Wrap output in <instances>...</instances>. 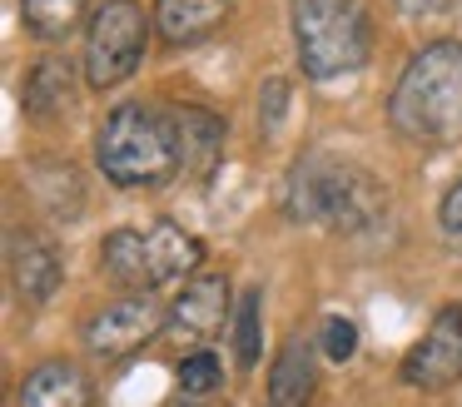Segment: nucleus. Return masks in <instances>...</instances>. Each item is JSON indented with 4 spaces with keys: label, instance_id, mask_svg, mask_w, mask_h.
I'll list each match as a JSON object with an SVG mask.
<instances>
[{
    "label": "nucleus",
    "instance_id": "nucleus-1",
    "mask_svg": "<svg viewBox=\"0 0 462 407\" xmlns=\"http://www.w3.org/2000/svg\"><path fill=\"white\" fill-rule=\"evenodd\" d=\"M388 115L422 144H448L462 134V40H432L402 65Z\"/></svg>",
    "mask_w": 462,
    "mask_h": 407
},
{
    "label": "nucleus",
    "instance_id": "nucleus-2",
    "mask_svg": "<svg viewBox=\"0 0 462 407\" xmlns=\"http://www.w3.org/2000/svg\"><path fill=\"white\" fill-rule=\"evenodd\" d=\"M289 214L309 224H328L338 234L373 228L388 214V189L358 164H343L328 154H303L289 174Z\"/></svg>",
    "mask_w": 462,
    "mask_h": 407
},
{
    "label": "nucleus",
    "instance_id": "nucleus-3",
    "mask_svg": "<svg viewBox=\"0 0 462 407\" xmlns=\"http://www.w3.org/2000/svg\"><path fill=\"white\" fill-rule=\"evenodd\" d=\"M95 159H100L110 184L154 189L164 179H174V169H180L174 125L150 105H120L105 115L100 139H95Z\"/></svg>",
    "mask_w": 462,
    "mask_h": 407
},
{
    "label": "nucleus",
    "instance_id": "nucleus-4",
    "mask_svg": "<svg viewBox=\"0 0 462 407\" xmlns=\"http://www.w3.org/2000/svg\"><path fill=\"white\" fill-rule=\"evenodd\" d=\"M293 45L309 79H338L363 69L373 25L358 0H293Z\"/></svg>",
    "mask_w": 462,
    "mask_h": 407
},
{
    "label": "nucleus",
    "instance_id": "nucleus-5",
    "mask_svg": "<svg viewBox=\"0 0 462 407\" xmlns=\"http://www.w3.org/2000/svg\"><path fill=\"white\" fill-rule=\"evenodd\" d=\"M144 45H150V20L140 0H105L85 35V79L95 89H115L140 69Z\"/></svg>",
    "mask_w": 462,
    "mask_h": 407
},
{
    "label": "nucleus",
    "instance_id": "nucleus-6",
    "mask_svg": "<svg viewBox=\"0 0 462 407\" xmlns=\"http://www.w3.org/2000/svg\"><path fill=\"white\" fill-rule=\"evenodd\" d=\"M462 377V303L438 308L432 328L402 357V383L418 393H448Z\"/></svg>",
    "mask_w": 462,
    "mask_h": 407
},
{
    "label": "nucleus",
    "instance_id": "nucleus-7",
    "mask_svg": "<svg viewBox=\"0 0 462 407\" xmlns=\"http://www.w3.org/2000/svg\"><path fill=\"white\" fill-rule=\"evenodd\" d=\"M164 328V308L154 298L134 293V298H120V303L100 308V313L85 323V347L95 357H130L150 343L154 333Z\"/></svg>",
    "mask_w": 462,
    "mask_h": 407
},
{
    "label": "nucleus",
    "instance_id": "nucleus-8",
    "mask_svg": "<svg viewBox=\"0 0 462 407\" xmlns=\"http://www.w3.org/2000/svg\"><path fill=\"white\" fill-rule=\"evenodd\" d=\"M60 254H55V244L45 234H35V228H15L11 234V283L15 293H21V303L41 308L55 298V288H60Z\"/></svg>",
    "mask_w": 462,
    "mask_h": 407
},
{
    "label": "nucleus",
    "instance_id": "nucleus-9",
    "mask_svg": "<svg viewBox=\"0 0 462 407\" xmlns=\"http://www.w3.org/2000/svg\"><path fill=\"white\" fill-rule=\"evenodd\" d=\"M170 323L180 328L184 338H199V343L219 338L224 323H229V278L204 273V278H194V283H184L180 298H174V308H170Z\"/></svg>",
    "mask_w": 462,
    "mask_h": 407
},
{
    "label": "nucleus",
    "instance_id": "nucleus-10",
    "mask_svg": "<svg viewBox=\"0 0 462 407\" xmlns=\"http://www.w3.org/2000/svg\"><path fill=\"white\" fill-rule=\"evenodd\" d=\"M170 125H174V144H180V169L204 179L224 154V119L204 105H180L170 115Z\"/></svg>",
    "mask_w": 462,
    "mask_h": 407
},
{
    "label": "nucleus",
    "instance_id": "nucleus-11",
    "mask_svg": "<svg viewBox=\"0 0 462 407\" xmlns=\"http://www.w3.org/2000/svg\"><path fill=\"white\" fill-rule=\"evenodd\" d=\"M319 357H313L309 338H289L269 367V407H309L313 387H319Z\"/></svg>",
    "mask_w": 462,
    "mask_h": 407
},
{
    "label": "nucleus",
    "instance_id": "nucleus-12",
    "mask_svg": "<svg viewBox=\"0 0 462 407\" xmlns=\"http://www.w3.org/2000/svg\"><path fill=\"white\" fill-rule=\"evenodd\" d=\"M229 15V0H160L154 5V30L164 45H199Z\"/></svg>",
    "mask_w": 462,
    "mask_h": 407
},
{
    "label": "nucleus",
    "instance_id": "nucleus-13",
    "mask_svg": "<svg viewBox=\"0 0 462 407\" xmlns=\"http://www.w3.org/2000/svg\"><path fill=\"white\" fill-rule=\"evenodd\" d=\"M15 407H90V383L75 363H41L21 383Z\"/></svg>",
    "mask_w": 462,
    "mask_h": 407
},
{
    "label": "nucleus",
    "instance_id": "nucleus-14",
    "mask_svg": "<svg viewBox=\"0 0 462 407\" xmlns=\"http://www.w3.org/2000/svg\"><path fill=\"white\" fill-rule=\"evenodd\" d=\"M144 248H150V273L154 283H180V278H189L194 268H199L204 248L194 234H184L180 224H154L150 234H144Z\"/></svg>",
    "mask_w": 462,
    "mask_h": 407
},
{
    "label": "nucleus",
    "instance_id": "nucleus-15",
    "mask_svg": "<svg viewBox=\"0 0 462 407\" xmlns=\"http://www.w3.org/2000/svg\"><path fill=\"white\" fill-rule=\"evenodd\" d=\"M100 268H105V273H110L120 288H154L150 248H144V234H134V228H115V234H105V244H100Z\"/></svg>",
    "mask_w": 462,
    "mask_h": 407
},
{
    "label": "nucleus",
    "instance_id": "nucleus-16",
    "mask_svg": "<svg viewBox=\"0 0 462 407\" xmlns=\"http://www.w3.org/2000/svg\"><path fill=\"white\" fill-rule=\"evenodd\" d=\"M21 105H25L31 119H55L65 105H70V65H65L60 55L41 60L21 85Z\"/></svg>",
    "mask_w": 462,
    "mask_h": 407
},
{
    "label": "nucleus",
    "instance_id": "nucleus-17",
    "mask_svg": "<svg viewBox=\"0 0 462 407\" xmlns=\"http://www.w3.org/2000/svg\"><path fill=\"white\" fill-rule=\"evenodd\" d=\"M85 15V0H21V20L41 40H65Z\"/></svg>",
    "mask_w": 462,
    "mask_h": 407
},
{
    "label": "nucleus",
    "instance_id": "nucleus-18",
    "mask_svg": "<svg viewBox=\"0 0 462 407\" xmlns=\"http://www.w3.org/2000/svg\"><path fill=\"white\" fill-rule=\"evenodd\" d=\"M259 353H263V293L254 288L234 308V357H239V367H254Z\"/></svg>",
    "mask_w": 462,
    "mask_h": 407
},
{
    "label": "nucleus",
    "instance_id": "nucleus-19",
    "mask_svg": "<svg viewBox=\"0 0 462 407\" xmlns=\"http://www.w3.org/2000/svg\"><path fill=\"white\" fill-rule=\"evenodd\" d=\"M219 383H224V367H219V357H214V353H189L180 363V387L189 397H209Z\"/></svg>",
    "mask_w": 462,
    "mask_h": 407
},
{
    "label": "nucleus",
    "instance_id": "nucleus-20",
    "mask_svg": "<svg viewBox=\"0 0 462 407\" xmlns=\"http://www.w3.org/2000/svg\"><path fill=\"white\" fill-rule=\"evenodd\" d=\"M353 353H358V328H353V318H328L323 323V357L328 363H348Z\"/></svg>",
    "mask_w": 462,
    "mask_h": 407
},
{
    "label": "nucleus",
    "instance_id": "nucleus-21",
    "mask_svg": "<svg viewBox=\"0 0 462 407\" xmlns=\"http://www.w3.org/2000/svg\"><path fill=\"white\" fill-rule=\"evenodd\" d=\"M283 105H289V89H283V79H269L263 85V99H259V119H263V134H273L283 119Z\"/></svg>",
    "mask_w": 462,
    "mask_h": 407
},
{
    "label": "nucleus",
    "instance_id": "nucleus-22",
    "mask_svg": "<svg viewBox=\"0 0 462 407\" xmlns=\"http://www.w3.org/2000/svg\"><path fill=\"white\" fill-rule=\"evenodd\" d=\"M438 218H442V228H448V234H462V179L448 189V194H442Z\"/></svg>",
    "mask_w": 462,
    "mask_h": 407
},
{
    "label": "nucleus",
    "instance_id": "nucleus-23",
    "mask_svg": "<svg viewBox=\"0 0 462 407\" xmlns=\"http://www.w3.org/2000/svg\"><path fill=\"white\" fill-rule=\"evenodd\" d=\"M402 10H408V15H438V10H448L452 0H398Z\"/></svg>",
    "mask_w": 462,
    "mask_h": 407
}]
</instances>
